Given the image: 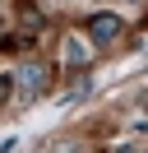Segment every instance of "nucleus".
<instances>
[{"label": "nucleus", "instance_id": "nucleus-1", "mask_svg": "<svg viewBox=\"0 0 148 153\" xmlns=\"http://www.w3.org/2000/svg\"><path fill=\"white\" fill-rule=\"evenodd\" d=\"M88 37L97 42V47H107V42H116V37H120V19H116V14H97V19L88 23Z\"/></svg>", "mask_w": 148, "mask_h": 153}, {"label": "nucleus", "instance_id": "nucleus-2", "mask_svg": "<svg viewBox=\"0 0 148 153\" xmlns=\"http://www.w3.org/2000/svg\"><path fill=\"white\" fill-rule=\"evenodd\" d=\"M18 88H23V93H42V88H46L42 65H23V74H18Z\"/></svg>", "mask_w": 148, "mask_h": 153}, {"label": "nucleus", "instance_id": "nucleus-3", "mask_svg": "<svg viewBox=\"0 0 148 153\" xmlns=\"http://www.w3.org/2000/svg\"><path fill=\"white\" fill-rule=\"evenodd\" d=\"M83 60H88V47H83V42H65V65H83Z\"/></svg>", "mask_w": 148, "mask_h": 153}]
</instances>
